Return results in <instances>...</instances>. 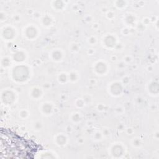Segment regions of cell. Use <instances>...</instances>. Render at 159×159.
<instances>
[{"label": "cell", "mask_w": 159, "mask_h": 159, "mask_svg": "<svg viewBox=\"0 0 159 159\" xmlns=\"http://www.w3.org/2000/svg\"><path fill=\"white\" fill-rule=\"evenodd\" d=\"M1 139L4 140L5 153L10 150L8 154L14 155L15 157L17 155L20 158L32 157L30 155L34 154L37 150L35 143L32 141L27 140L8 130H5L4 134L1 130Z\"/></svg>", "instance_id": "1"}]
</instances>
